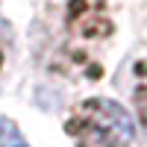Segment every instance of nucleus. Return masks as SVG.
Returning a JSON list of instances; mask_svg holds the SVG:
<instances>
[{
	"mask_svg": "<svg viewBox=\"0 0 147 147\" xmlns=\"http://www.w3.org/2000/svg\"><path fill=\"white\" fill-rule=\"evenodd\" d=\"M74 147H138L136 121L121 103L106 97L82 100L68 118Z\"/></svg>",
	"mask_w": 147,
	"mask_h": 147,
	"instance_id": "obj_1",
	"label": "nucleus"
},
{
	"mask_svg": "<svg viewBox=\"0 0 147 147\" xmlns=\"http://www.w3.org/2000/svg\"><path fill=\"white\" fill-rule=\"evenodd\" d=\"M0 147H30L21 129L15 127V121L9 118H0Z\"/></svg>",
	"mask_w": 147,
	"mask_h": 147,
	"instance_id": "obj_2",
	"label": "nucleus"
}]
</instances>
